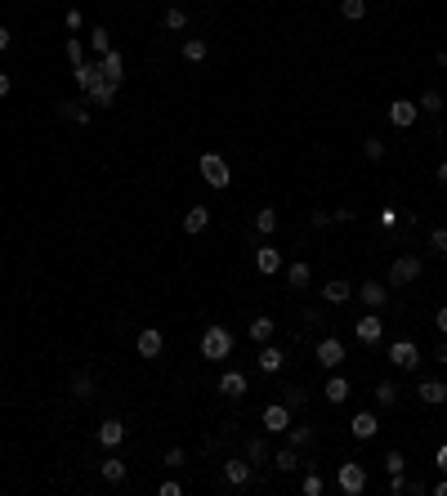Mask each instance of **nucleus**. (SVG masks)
Segmentation results:
<instances>
[{
  "instance_id": "obj_15",
  "label": "nucleus",
  "mask_w": 447,
  "mask_h": 496,
  "mask_svg": "<svg viewBox=\"0 0 447 496\" xmlns=\"http://www.w3.org/2000/svg\"><path fill=\"white\" fill-rule=\"evenodd\" d=\"M161 349H166V336L157 327L139 331V358H161Z\"/></svg>"
},
{
  "instance_id": "obj_23",
  "label": "nucleus",
  "mask_w": 447,
  "mask_h": 496,
  "mask_svg": "<svg viewBox=\"0 0 447 496\" xmlns=\"http://www.w3.org/2000/svg\"><path fill=\"white\" fill-rule=\"evenodd\" d=\"M322 394H327V403H331V407L349 403V380H345V376H331V380H327V389H322Z\"/></svg>"
},
{
  "instance_id": "obj_19",
  "label": "nucleus",
  "mask_w": 447,
  "mask_h": 496,
  "mask_svg": "<svg viewBox=\"0 0 447 496\" xmlns=\"http://www.w3.org/2000/svg\"><path fill=\"white\" fill-rule=\"evenodd\" d=\"M206 224H211V211H206V206H193V211L184 215V233H188V237L206 233Z\"/></svg>"
},
{
  "instance_id": "obj_52",
  "label": "nucleus",
  "mask_w": 447,
  "mask_h": 496,
  "mask_svg": "<svg viewBox=\"0 0 447 496\" xmlns=\"http://www.w3.org/2000/svg\"><path fill=\"white\" fill-rule=\"evenodd\" d=\"M434 327H439L443 336H447V309H439V313H434Z\"/></svg>"
},
{
  "instance_id": "obj_54",
  "label": "nucleus",
  "mask_w": 447,
  "mask_h": 496,
  "mask_svg": "<svg viewBox=\"0 0 447 496\" xmlns=\"http://www.w3.org/2000/svg\"><path fill=\"white\" fill-rule=\"evenodd\" d=\"M434 496H447V474H443L439 483H434Z\"/></svg>"
},
{
  "instance_id": "obj_31",
  "label": "nucleus",
  "mask_w": 447,
  "mask_h": 496,
  "mask_svg": "<svg viewBox=\"0 0 447 496\" xmlns=\"http://www.w3.org/2000/svg\"><path fill=\"white\" fill-rule=\"evenodd\" d=\"M287 282H291V286H296V291H300V286H309V282H313V269H309V264H304V260H296V264H291V269H287Z\"/></svg>"
},
{
  "instance_id": "obj_36",
  "label": "nucleus",
  "mask_w": 447,
  "mask_h": 496,
  "mask_svg": "<svg viewBox=\"0 0 447 496\" xmlns=\"http://www.w3.org/2000/svg\"><path fill=\"white\" fill-rule=\"evenodd\" d=\"M416 108H421V112H434V117H439V112L447 108V103H443V94H439V90H425V94H421V103H416Z\"/></svg>"
},
{
  "instance_id": "obj_38",
  "label": "nucleus",
  "mask_w": 447,
  "mask_h": 496,
  "mask_svg": "<svg viewBox=\"0 0 447 496\" xmlns=\"http://www.w3.org/2000/svg\"><path fill=\"white\" fill-rule=\"evenodd\" d=\"M255 228H260V237H273L278 233V211H260L255 215Z\"/></svg>"
},
{
  "instance_id": "obj_4",
  "label": "nucleus",
  "mask_w": 447,
  "mask_h": 496,
  "mask_svg": "<svg viewBox=\"0 0 447 496\" xmlns=\"http://www.w3.org/2000/svg\"><path fill=\"white\" fill-rule=\"evenodd\" d=\"M421 255H398L394 264H389V286H412L416 278H421Z\"/></svg>"
},
{
  "instance_id": "obj_40",
  "label": "nucleus",
  "mask_w": 447,
  "mask_h": 496,
  "mask_svg": "<svg viewBox=\"0 0 447 496\" xmlns=\"http://www.w3.org/2000/svg\"><path fill=\"white\" fill-rule=\"evenodd\" d=\"M161 23H166L170 32H184V27H188V14H184V9H166V14H161Z\"/></svg>"
},
{
  "instance_id": "obj_33",
  "label": "nucleus",
  "mask_w": 447,
  "mask_h": 496,
  "mask_svg": "<svg viewBox=\"0 0 447 496\" xmlns=\"http://www.w3.org/2000/svg\"><path fill=\"white\" fill-rule=\"evenodd\" d=\"M340 14H345L349 23H363L367 18V0H340Z\"/></svg>"
},
{
  "instance_id": "obj_28",
  "label": "nucleus",
  "mask_w": 447,
  "mask_h": 496,
  "mask_svg": "<svg viewBox=\"0 0 447 496\" xmlns=\"http://www.w3.org/2000/svg\"><path fill=\"white\" fill-rule=\"evenodd\" d=\"M85 94H90V103H94V108H108V103L117 99V85H112V81H99L94 90H85Z\"/></svg>"
},
{
  "instance_id": "obj_22",
  "label": "nucleus",
  "mask_w": 447,
  "mask_h": 496,
  "mask_svg": "<svg viewBox=\"0 0 447 496\" xmlns=\"http://www.w3.org/2000/svg\"><path fill=\"white\" fill-rule=\"evenodd\" d=\"M322 300H327V304L354 300V282H327V286H322Z\"/></svg>"
},
{
  "instance_id": "obj_11",
  "label": "nucleus",
  "mask_w": 447,
  "mask_h": 496,
  "mask_svg": "<svg viewBox=\"0 0 447 496\" xmlns=\"http://www.w3.org/2000/svg\"><path fill=\"white\" fill-rule=\"evenodd\" d=\"M354 295L367 304V309H385V304H389V286H380V282H363V286H354Z\"/></svg>"
},
{
  "instance_id": "obj_3",
  "label": "nucleus",
  "mask_w": 447,
  "mask_h": 496,
  "mask_svg": "<svg viewBox=\"0 0 447 496\" xmlns=\"http://www.w3.org/2000/svg\"><path fill=\"white\" fill-rule=\"evenodd\" d=\"M336 488L345 492V496H363L367 492V470L358 461H345V465H340V474H336Z\"/></svg>"
},
{
  "instance_id": "obj_45",
  "label": "nucleus",
  "mask_w": 447,
  "mask_h": 496,
  "mask_svg": "<svg viewBox=\"0 0 447 496\" xmlns=\"http://www.w3.org/2000/svg\"><path fill=\"white\" fill-rule=\"evenodd\" d=\"M304 496H322V479H318V474H309V479H304Z\"/></svg>"
},
{
  "instance_id": "obj_56",
  "label": "nucleus",
  "mask_w": 447,
  "mask_h": 496,
  "mask_svg": "<svg viewBox=\"0 0 447 496\" xmlns=\"http://www.w3.org/2000/svg\"><path fill=\"white\" fill-rule=\"evenodd\" d=\"M0 50H9V27H0Z\"/></svg>"
},
{
  "instance_id": "obj_41",
  "label": "nucleus",
  "mask_w": 447,
  "mask_h": 496,
  "mask_svg": "<svg viewBox=\"0 0 447 496\" xmlns=\"http://www.w3.org/2000/svg\"><path fill=\"white\" fill-rule=\"evenodd\" d=\"M407 470V456L403 452H385V474H403Z\"/></svg>"
},
{
  "instance_id": "obj_25",
  "label": "nucleus",
  "mask_w": 447,
  "mask_h": 496,
  "mask_svg": "<svg viewBox=\"0 0 447 496\" xmlns=\"http://www.w3.org/2000/svg\"><path fill=\"white\" fill-rule=\"evenodd\" d=\"M99 474H103V483H126V461H121V456H108V461L99 465Z\"/></svg>"
},
{
  "instance_id": "obj_12",
  "label": "nucleus",
  "mask_w": 447,
  "mask_h": 496,
  "mask_svg": "<svg viewBox=\"0 0 447 496\" xmlns=\"http://www.w3.org/2000/svg\"><path fill=\"white\" fill-rule=\"evenodd\" d=\"M99 72H103V81H112V85L121 90V81H126V63H121L117 50H108V54L99 59Z\"/></svg>"
},
{
  "instance_id": "obj_35",
  "label": "nucleus",
  "mask_w": 447,
  "mask_h": 496,
  "mask_svg": "<svg viewBox=\"0 0 447 496\" xmlns=\"http://www.w3.org/2000/svg\"><path fill=\"white\" fill-rule=\"evenodd\" d=\"M85 41H90V50H94V54H99V59H103V54H108V50H112V36H108V32H103V27H94V32H90V36H85Z\"/></svg>"
},
{
  "instance_id": "obj_8",
  "label": "nucleus",
  "mask_w": 447,
  "mask_h": 496,
  "mask_svg": "<svg viewBox=\"0 0 447 496\" xmlns=\"http://www.w3.org/2000/svg\"><path fill=\"white\" fill-rule=\"evenodd\" d=\"M260 421H264V429H269V434H287V425H291V407H287V403H269Z\"/></svg>"
},
{
  "instance_id": "obj_55",
  "label": "nucleus",
  "mask_w": 447,
  "mask_h": 496,
  "mask_svg": "<svg viewBox=\"0 0 447 496\" xmlns=\"http://www.w3.org/2000/svg\"><path fill=\"white\" fill-rule=\"evenodd\" d=\"M439 184L447 188V161H439Z\"/></svg>"
},
{
  "instance_id": "obj_42",
  "label": "nucleus",
  "mask_w": 447,
  "mask_h": 496,
  "mask_svg": "<svg viewBox=\"0 0 447 496\" xmlns=\"http://www.w3.org/2000/svg\"><path fill=\"white\" fill-rule=\"evenodd\" d=\"M63 50H68L72 68H76V63H85V50H81V36H68V45H63Z\"/></svg>"
},
{
  "instance_id": "obj_30",
  "label": "nucleus",
  "mask_w": 447,
  "mask_h": 496,
  "mask_svg": "<svg viewBox=\"0 0 447 496\" xmlns=\"http://www.w3.org/2000/svg\"><path fill=\"white\" fill-rule=\"evenodd\" d=\"M59 112L68 121H76V126H90V108H85V103H72V99H63L59 103Z\"/></svg>"
},
{
  "instance_id": "obj_10",
  "label": "nucleus",
  "mask_w": 447,
  "mask_h": 496,
  "mask_svg": "<svg viewBox=\"0 0 447 496\" xmlns=\"http://www.w3.org/2000/svg\"><path fill=\"white\" fill-rule=\"evenodd\" d=\"M354 336H358V340H363V345H376V340H380V336H385V322H380V318H376V313H363V318H358V322H354Z\"/></svg>"
},
{
  "instance_id": "obj_24",
  "label": "nucleus",
  "mask_w": 447,
  "mask_h": 496,
  "mask_svg": "<svg viewBox=\"0 0 447 496\" xmlns=\"http://www.w3.org/2000/svg\"><path fill=\"white\" fill-rule=\"evenodd\" d=\"M246 336H251L255 345H269V340H273V318H264V313H260V318H251Z\"/></svg>"
},
{
  "instance_id": "obj_46",
  "label": "nucleus",
  "mask_w": 447,
  "mask_h": 496,
  "mask_svg": "<svg viewBox=\"0 0 447 496\" xmlns=\"http://www.w3.org/2000/svg\"><path fill=\"white\" fill-rule=\"evenodd\" d=\"M430 242H434V251H443V255H447V228H434Z\"/></svg>"
},
{
  "instance_id": "obj_44",
  "label": "nucleus",
  "mask_w": 447,
  "mask_h": 496,
  "mask_svg": "<svg viewBox=\"0 0 447 496\" xmlns=\"http://www.w3.org/2000/svg\"><path fill=\"white\" fill-rule=\"evenodd\" d=\"M363 152H367V161H380V157H385V143H380V139H367Z\"/></svg>"
},
{
  "instance_id": "obj_51",
  "label": "nucleus",
  "mask_w": 447,
  "mask_h": 496,
  "mask_svg": "<svg viewBox=\"0 0 447 496\" xmlns=\"http://www.w3.org/2000/svg\"><path fill=\"white\" fill-rule=\"evenodd\" d=\"M434 465H439V474H447V443L439 447V456H434Z\"/></svg>"
},
{
  "instance_id": "obj_50",
  "label": "nucleus",
  "mask_w": 447,
  "mask_h": 496,
  "mask_svg": "<svg viewBox=\"0 0 447 496\" xmlns=\"http://www.w3.org/2000/svg\"><path fill=\"white\" fill-rule=\"evenodd\" d=\"M9 90H14V76H9V72H0V99H5Z\"/></svg>"
},
{
  "instance_id": "obj_47",
  "label": "nucleus",
  "mask_w": 447,
  "mask_h": 496,
  "mask_svg": "<svg viewBox=\"0 0 447 496\" xmlns=\"http://www.w3.org/2000/svg\"><path fill=\"white\" fill-rule=\"evenodd\" d=\"M389 492H394V496L407 492V479H403V474H389Z\"/></svg>"
},
{
  "instance_id": "obj_26",
  "label": "nucleus",
  "mask_w": 447,
  "mask_h": 496,
  "mask_svg": "<svg viewBox=\"0 0 447 496\" xmlns=\"http://www.w3.org/2000/svg\"><path fill=\"white\" fill-rule=\"evenodd\" d=\"M246 461H251V465H273L269 443H264V438H251V443H246Z\"/></svg>"
},
{
  "instance_id": "obj_6",
  "label": "nucleus",
  "mask_w": 447,
  "mask_h": 496,
  "mask_svg": "<svg viewBox=\"0 0 447 496\" xmlns=\"http://www.w3.org/2000/svg\"><path fill=\"white\" fill-rule=\"evenodd\" d=\"M416 117H421V108H416L412 99H394V103H389V126L412 130V126H416Z\"/></svg>"
},
{
  "instance_id": "obj_20",
  "label": "nucleus",
  "mask_w": 447,
  "mask_h": 496,
  "mask_svg": "<svg viewBox=\"0 0 447 496\" xmlns=\"http://www.w3.org/2000/svg\"><path fill=\"white\" fill-rule=\"evenodd\" d=\"M220 394L224 398H242L246 394V376H242V371H224V376H220Z\"/></svg>"
},
{
  "instance_id": "obj_27",
  "label": "nucleus",
  "mask_w": 447,
  "mask_h": 496,
  "mask_svg": "<svg viewBox=\"0 0 447 496\" xmlns=\"http://www.w3.org/2000/svg\"><path fill=\"white\" fill-rule=\"evenodd\" d=\"M273 470H278V474H296V470H300V456H296V447H282V452L273 456Z\"/></svg>"
},
{
  "instance_id": "obj_17",
  "label": "nucleus",
  "mask_w": 447,
  "mask_h": 496,
  "mask_svg": "<svg viewBox=\"0 0 447 496\" xmlns=\"http://www.w3.org/2000/svg\"><path fill=\"white\" fill-rule=\"evenodd\" d=\"M121 443H126V425H121V421H103V425H99V447L117 452Z\"/></svg>"
},
{
  "instance_id": "obj_1",
  "label": "nucleus",
  "mask_w": 447,
  "mask_h": 496,
  "mask_svg": "<svg viewBox=\"0 0 447 496\" xmlns=\"http://www.w3.org/2000/svg\"><path fill=\"white\" fill-rule=\"evenodd\" d=\"M228 354H233V331L220 327V322H215V327H206V331H202V358H206V362H224Z\"/></svg>"
},
{
  "instance_id": "obj_34",
  "label": "nucleus",
  "mask_w": 447,
  "mask_h": 496,
  "mask_svg": "<svg viewBox=\"0 0 447 496\" xmlns=\"http://www.w3.org/2000/svg\"><path fill=\"white\" fill-rule=\"evenodd\" d=\"M287 438H291V447H309L313 443V425H287Z\"/></svg>"
},
{
  "instance_id": "obj_21",
  "label": "nucleus",
  "mask_w": 447,
  "mask_h": 496,
  "mask_svg": "<svg viewBox=\"0 0 447 496\" xmlns=\"http://www.w3.org/2000/svg\"><path fill=\"white\" fill-rule=\"evenodd\" d=\"M282 362H287V349H278V345H264L260 349V371H282Z\"/></svg>"
},
{
  "instance_id": "obj_7",
  "label": "nucleus",
  "mask_w": 447,
  "mask_h": 496,
  "mask_svg": "<svg viewBox=\"0 0 447 496\" xmlns=\"http://www.w3.org/2000/svg\"><path fill=\"white\" fill-rule=\"evenodd\" d=\"M224 483L228 488H246V483H251V461H246V456H228L224 461Z\"/></svg>"
},
{
  "instance_id": "obj_29",
  "label": "nucleus",
  "mask_w": 447,
  "mask_h": 496,
  "mask_svg": "<svg viewBox=\"0 0 447 496\" xmlns=\"http://www.w3.org/2000/svg\"><path fill=\"white\" fill-rule=\"evenodd\" d=\"M206 54H211V45H206L202 36H188L184 41V63H202Z\"/></svg>"
},
{
  "instance_id": "obj_9",
  "label": "nucleus",
  "mask_w": 447,
  "mask_h": 496,
  "mask_svg": "<svg viewBox=\"0 0 447 496\" xmlns=\"http://www.w3.org/2000/svg\"><path fill=\"white\" fill-rule=\"evenodd\" d=\"M349 434H354L358 443H372V438L380 434V421H376V412H358L354 421H349Z\"/></svg>"
},
{
  "instance_id": "obj_43",
  "label": "nucleus",
  "mask_w": 447,
  "mask_h": 496,
  "mask_svg": "<svg viewBox=\"0 0 447 496\" xmlns=\"http://www.w3.org/2000/svg\"><path fill=\"white\" fill-rule=\"evenodd\" d=\"M184 461H188L184 447H170V452H166V470H184Z\"/></svg>"
},
{
  "instance_id": "obj_5",
  "label": "nucleus",
  "mask_w": 447,
  "mask_h": 496,
  "mask_svg": "<svg viewBox=\"0 0 447 496\" xmlns=\"http://www.w3.org/2000/svg\"><path fill=\"white\" fill-rule=\"evenodd\" d=\"M389 362H394L398 371H416L421 367V349H416V340H394V345H389Z\"/></svg>"
},
{
  "instance_id": "obj_37",
  "label": "nucleus",
  "mask_w": 447,
  "mask_h": 496,
  "mask_svg": "<svg viewBox=\"0 0 447 496\" xmlns=\"http://www.w3.org/2000/svg\"><path fill=\"white\" fill-rule=\"evenodd\" d=\"M376 403L380 407H394L398 403V385H394V380H380V385H376Z\"/></svg>"
},
{
  "instance_id": "obj_48",
  "label": "nucleus",
  "mask_w": 447,
  "mask_h": 496,
  "mask_svg": "<svg viewBox=\"0 0 447 496\" xmlns=\"http://www.w3.org/2000/svg\"><path fill=\"white\" fill-rule=\"evenodd\" d=\"M331 219H336V215H327V211H313V215H309V224H313V228H327Z\"/></svg>"
},
{
  "instance_id": "obj_13",
  "label": "nucleus",
  "mask_w": 447,
  "mask_h": 496,
  "mask_svg": "<svg viewBox=\"0 0 447 496\" xmlns=\"http://www.w3.org/2000/svg\"><path fill=\"white\" fill-rule=\"evenodd\" d=\"M416 398H421L425 407H443L447 403V385L443 380H421V385H416Z\"/></svg>"
},
{
  "instance_id": "obj_39",
  "label": "nucleus",
  "mask_w": 447,
  "mask_h": 496,
  "mask_svg": "<svg viewBox=\"0 0 447 496\" xmlns=\"http://www.w3.org/2000/svg\"><path fill=\"white\" fill-rule=\"evenodd\" d=\"M282 403H287V407H291V412H300V407H304V403H309V394H304V389H300V385H291V389H282Z\"/></svg>"
},
{
  "instance_id": "obj_49",
  "label": "nucleus",
  "mask_w": 447,
  "mask_h": 496,
  "mask_svg": "<svg viewBox=\"0 0 447 496\" xmlns=\"http://www.w3.org/2000/svg\"><path fill=\"white\" fill-rule=\"evenodd\" d=\"M380 224H385V228L398 224V211H394V206H385V211H380Z\"/></svg>"
},
{
  "instance_id": "obj_32",
  "label": "nucleus",
  "mask_w": 447,
  "mask_h": 496,
  "mask_svg": "<svg viewBox=\"0 0 447 496\" xmlns=\"http://www.w3.org/2000/svg\"><path fill=\"white\" fill-rule=\"evenodd\" d=\"M72 394L81 398V403H90V398H94V376H85V371H76V376H72Z\"/></svg>"
},
{
  "instance_id": "obj_2",
  "label": "nucleus",
  "mask_w": 447,
  "mask_h": 496,
  "mask_svg": "<svg viewBox=\"0 0 447 496\" xmlns=\"http://www.w3.org/2000/svg\"><path fill=\"white\" fill-rule=\"evenodd\" d=\"M197 170H202V179L215 188V193H224V188L233 184V170H228V161L220 157V152H206V157L197 161Z\"/></svg>"
},
{
  "instance_id": "obj_14",
  "label": "nucleus",
  "mask_w": 447,
  "mask_h": 496,
  "mask_svg": "<svg viewBox=\"0 0 447 496\" xmlns=\"http://www.w3.org/2000/svg\"><path fill=\"white\" fill-rule=\"evenodd\" d=\"M255 269H260L264 278L282 273V251H278V246H260V251H255Z\"/></svg>"
},
{
  "instance_id": "obj_53",
  "label": "nucleus",
  "mask_w": 447,
  "mask_h": 496,
  "mask_svg": "<svg viewBox=\"0 0 447 496\" xmlns=\"http://www.w3.org/2000/svg\"><path fill=\"white\" fill-rule=\"evenodd\" d=\"M434 358H439V362H443V367H447V340H443V345H439V349H434Z\"/></svg>"
},
{
  "instance_id": "obj_16",
  "label": "nucleus",
  "mask_w": 447,
  "mask_h": 496,
  "mask_svg": "<svg viewBox=\"0 0 447 496\" xmlns=\"http://www.w3.org/2000/svg\"><path fill=\"white\" fill-rule=\"evenodd\" d=\"M318 362H322L327 371H336L340 362H345V345H340L336 336H331V340H322V345H318Z\"/></svg>"
},
{
  "instance_id": "obj_18",
  "label": "nucleus",
  "mask_w": 447,
  "mask_h": 496,
  "mask_svg": "<svg viewBox=\"0 0 447 496\" xmlns=\"http://www.w3.org/2000/svg\"><path fill=\"white\" fill-rule=\"evenodd\" d=\"M72 76H76V85H81V90H94V85L103 81L99 63H90V59H85V63H76V68H72Z\"/></svg>"
},
{
  "instance_id": "obj_57",
  "label": "nucleus",
  "mask_w": 447,
  "mask_h": 496,
  "mask_svg": "<svg viewBox=\"0 0 447 496\" xmlns=\"http://www.w3.org/2000/svg\"><path fill=\"white\" fill-rule=\"evenodd\" d=\"M439 68H443V72H447V50H439Z\"/></svg>"
}]
</instances>
